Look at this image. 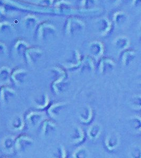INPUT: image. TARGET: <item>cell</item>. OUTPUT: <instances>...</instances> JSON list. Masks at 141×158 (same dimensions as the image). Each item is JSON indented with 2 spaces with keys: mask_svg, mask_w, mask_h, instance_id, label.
I'll return each mask as SVG.
<instances>
[{
  "mask_svg": "<svg viewBox=\"0 0 141 158\" xmlns=\"http://www.w3.org/2000/svg\"><path fill=\"white\" fill-rule=\"evenodd\" d=\"M39 50L36 49H30L27 50L24 55L29 61H35L40 55Z\"/></svg>",
  "mask_w": 141,
  "mask_h": 158,
  "instance_id": "9a60e30c",
  "label": "cell"
},
{
  "mask_svg": "<svg viewBox=\"0 0 141 158\" xmlns=\"http://www.w3.org/2000/svg\"><path fill=\"white\" fill-rule=\"evenodd\" d=\"M12 25L7 21L0 22V34L4 36H10L13 33Z\"/></svg>",
  "mask_w": 141,
  "mask_h": 158,
  "instance_id": "30bf717a",
  "label": "cell"
},
{
  "mask_svg": "<svg viewBox=\"0 0 141 158\" xmlns=\"http://www.w3.org/2000/svg\"><path fill=\"white\" fill-rule=\"evenodd\" d=\"M38 3L43 6H49L53 3V0H38Z\"/></svg>",
  "mask_w": 141,
  "mask_h": 158,
  "instance_id": "ac0fdd59",
  "label": "cell"
},
{
  "mask_svg": "<svg viewBox=\"0 0 141 158\" xmlns=\"http://www.w3.org/2000/svg\"><path fill=\"white\" fill-rule=\"evenodd\" d=\"M56 34V29L53 25L44 22L41 24L38 29V35L41 40H47L53 38Z\"/></svg>",
  "mask_w": 141,
  "mask_h": 158,
  "instance_id": "7a4b0ae2",
  "label": "cell"
},
{
  "mask_svg": "<svg viewBox=\"0 0 141 158\" xmlns=\"http://www.w3.org/2000/svg\"><path fill=\"white\" fill-rule=\"evenodd\" d=\"M1 13H2V12H1V10L0 9V15H1Z\"/></svg>",
  "mask_w": 141,
  "mask_h": 158,
  "instance_id": "603a6c76",
  "label": "cell"
},
{
  "mask_svg": "<svg viewBox=\"0 0 141 158\" xmlns=\"http://www.w3.org/2000/svg\"><path fill=\"white\" fill-rule=\"evenodd\" d=\"M129 20V15L126 13L122 11L117 12L113 16L114 23L119 27H123L126 25L128 23Z\"/></svg>",
  "mask_w": 141,
  "mask_h": 158,
  "instance_id": "8992f818",
  "label": "cell"
},
{
  "mask_svg": "<svg viewBox=\"0 0 141 158\" xmlns=\"http://www.w3.org/2000/svg\"><path fill=\"white\" fill-rule=\"evenodd\" d=\"M7 53V48L4 43L0 42V56H4Z\"/></svg>",
  "mask_w": 141,
  "mask_h": 158,
  "instance_id": "d6986e66",
  "label": "cell"
},
{
  "mask_svg": "<svg viewBox=\"0 0 141 158\" xmlns=\"http://www.w3.org/2000/svg\"><path fill=\"white\" fill-rule=\"evenodd\" d=\"M28 44L26 42L19 40L16 42V44L15 45V49L16 53L19 56H23L24 55L25 52L28 50Z\"/></svg>",
  "mask_w": 141,
  "mask_h": 158,
  "instance_id": "8fae6325",
  "label": "cell"
},
{
  "mask_svg": "<svg viewBox=\"0 0 141 158\" xmlns=\"http://www.w3.org/2000/svg\"><path fill=\"white\" fill-rule=\"evenodd\" d=\"M38 19L33 15L25 16L23 21V24L27 30H33L38 24Z\"/></svg>",
  "mask_w": 141,
  "mask_h": 158,
  "instance_id": "9c48e42d",
  "label": "cell"
},
{
  "mask_svg": "<svg viewBox=\"0 0 141 158\" xmlns=\"http://www.w3.org/2000/svg\"><path fill=\"white\" fill-rule=\"evenodd\" d=\"M85 29V24L79 19L70 18L66 23L65 30L66 33L69 36H74L83 32Z\"/></svg>",
  "mask_w": 141,
  "mask_h": 158,
  "instance_id": "6da1fadb",
  "label": "cell"
},
{
  "mask_svg": "<svg viewBox=\"0 0 141 158\" xmlns=\"http://www.w3.org/2000/svg\"><path fill=\"white\" fill-rule=\"evenodd\" d=\"M31 140L27 137L21 136L15 141V148L19 152H21L25 150L27 148L31 146Z\"/></svg>",
  "mask_w": 141,
  "mask_h": 158,
  "instance_id": "52a82bcc",
  "label": "cell"
},
{
  "mask_svg": "<svg viewBox=\"0 0 141 158\" xmlns=\"http://www.w3.org/2000/svg\"><path fill=\"white\" fill-rule=\"evenodd\" d=\"M94 29L101 35H106L112 30V24L106 18L98 19L95 22Z\"/></svg>",
  "mask_w": 141,
  "mask_h": 158,
  "instance_id": "3957f363",
  "label": "cell"
},
{
  "mask_svg": "<svg viewBox=\"0 0 141 158\" xmlns=\"http://www.w3.org/2000/svg\"><path fill=\"white\" fill-rule=\"evenodd\" d=\"M129 41L125 36H119L115 40L114 44L115 47L119 49H125L129 44Z\"/></svg>",
  "mask_w": 141,
  "mask_h": 158,
  "instance_id": "4fadbf2b",
  "label": "cell"
},
{
  "mask_svg": "<svg viewBox=\"0 0 141 158\" xmlns=\"http://www.w3.org/2000/svg\"><path fill=\"white\" fill-rule=\"evenodd\" d=\"M57 7L59 9L65 10L69 8V4H67L66 2H60L57 4Z\"/></svg>",
  "mask_w": 141,
  "mask_h": 158,
  "instance_id": "ffe728a7",
  "label": "cell"
},
{
  "mask_svg": "<svg viewBox=\"0 0 141 158\" xmlns=\"http://www.w3.org/2000/svg\"><path fill=\"white\" fill-rule=\"evenodd\" d=\"M107 3L112 5H116L119 3L121 0H106Z\"/></svg>",
  "mask_w": 141,
  "mask_h": 158,
  "instance_id": "7402d4cb",
  "label": "cell"
},
{
  "mask_svg": "<svg viewBox=\"0 0 141 158\" xmlns=\"http://www.w3.org/2000/svg\"><path fill=\"white\" fill-rule=\"evenodd\" d=\"M15 97V92L9 87L4 86L0 89V103L2 105L10 104Z\"/></svg>",
  "mask_w": 141,
  "mask_h": 158,
  "instance_id": "277c9868",
  "label": "cell"
},
{
  "mask_svg": "<svg viewBox=\"0 0 141 158\" xmlns=\"http://www.w3.org/2000/svg\"><path fill=\"white\" fill-rule=\"evenodd\" d=\"M15 141L14 137L7 136L4 137L1 142L2 149L7 153L12 152L15 147Z\"/></svg>",
  "mask_w": 141,
  "mask_h": 158,
  "instance_id": "5b68a950",
  "label": "cell"
},
{
  "mask_svg": "<svg viewBox=\"0 0 141 158\" xmlns=\"http://www.w3.org/2000/svg\"><path fill=\"white\" fill-rule=\"evenodd\" d=\"M23 126V120L20 116L14 117L10 122V127L13 130H19L21 129Z\"/></svg>",
  "mask_w": 141,
  "mask_h": 158,
  "instance_id": "7c38bea8",
  "label": "cell"
},
{
  "mask_svg": "<svg viewBox=\"0 0 141 158\" xmlns=\"http://www.w3.org/2000/svg\"><path fill=\"white\" fill-rule=\"evenodd\" d=\"M27 76V73L25 71L21 69L15 70L11 75L13 81L16 85H21L24 82L25 77Z\"/></svg>",
  "mask_w": 141,
  "mask_h": 158,
  "instance_id": "ba28073f",
  "label": "cell"
},
{
  "mask_svg": "<svg viewBox=\"0 0 141 158\" xmlns=\"http://www.w3.org/2000/svg\"><path fill=\"white\" fill-rule=\"evenodd\" d=\"M90 48L91 52L93 54H100V52H101V45L100 43H98V42H94L91 44Z\"/></svg>",
  "mask_w": 141,
  "mask_h": 158,
  "instance_id": "e0dca14e",
  "label": "cell"
},
{
  "mask_svg": "<svg viewBox=\"0 0 141 158\" xmlns=\"http://www.w3.org/2000/svg\"><path fill=\"white\" fill-rule=\"evenodd\" d=\"M132 6L135 8L141 7V0H133L132 1Z\"/></svg>",
  "mask_w": 141,
  "mask_h": 158,
  "instance_id": "44dd1931",
  "label": "cell"
},
{
  "mask_svg": "<svg viewBox=\"0 0 141 158\" xmlns=\"http://www.w3.org/2000/svg\"><path fill=\"white\" fill-rule=\"evenodd\" d=\"M97 0H82V5L85 9H93L97 5Z\"/></svg>",
  "mask_w": 141,
  "mask_h": 158,
  "instance_id": "2e32d148",
  "label": "cell"
},
{
  "mask_svg": "<svg viewBox=\"0 0 141 158\" xmlns=\"http://www.w3.org/2000/svg\"><path fill=\"white\" fill-rule=\"evenodd\" d=\"M11 72L9 68L2 67L0 69V81L3 82H7L11 77Z\"/></svg>",
  "mask_w": 141,
  "mask_h": 158,
  "instance_id": "5bb4252c",
  "label": "cell"
}]
</instances>
